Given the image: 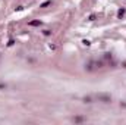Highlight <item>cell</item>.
Listing matches in <instances>:
<instances>
[{"instance_id": "cell-6", "label": "cell", "mask_w": 126, "mask_h": 125, "mask_svg": "<svg viewBox=\"0 0 126 125\" xmlns=\"http://www.w3.org/2000/svg\"><path fill=\"white\" fill-rule=\"evenodd\" d=\"M15 10L16 12H21V10H24V6H18V7H15Z\"/></svg>"}, {"instance_id": "cell-7", "label": "cell", "mask_w": 126, "mask_h": 125, "mask_svg": "<svg viewBox=\"0 0 126 125\" xmlns=\"http://www.w3.org/2000/svg\"><path fill=\"white\" fill-rule=\"evenodd\" d=\"M82 43H84V46H90L91 44V41H88V40H82Z\"/></svg>"}, {"instance_id": "cell-8", "label": "cell", "mask_w": 126, "mask_h": 125, "mask_svg": "<svg viewBox=\"0 0 126 125\" xmlns=\"http://www.w3.org/2000/svg\"><path fill=\"white\" fill-rule=\"evenodd\" d=\"M13 43H15V41H13V40H12V38H10V40H9V43H7V46H9V47H10V46H13Z\"/></svg>"}, {"instance_id": "cell-1", "label": "cell", "mask_w": 126, "mask_h": 125, "mask_svg": "<svg viewBox=\"0 0 126 125\" xmlns=\"http://www.w3.org/2000/svg\"><path fill=\"white\" fill-rule=\"evenodd\" d=\"M97 99H98V100H101V102H104V103H109V102L111 100V97H110L109 94H98V96H97Z\"/></svg>"}, {"instance_id": "cell-3", "label": "cell", "mask_w": 126, "mask_h": 125, "mask_svg": "<svg viewBox=\"0 0 126 125\" xmlns=\"http://www.w3.org/2000/svg\"><path fill=\"white\" fill-rule=\"evenodd\" d=\"M125 13H126V9H123V7H122V9L117 12V18H119V19H122V18L125 16Z\"/></svg>"}, {"instance_id": "cell-5", "label": "cell", "mask_w": 126, "mask_h": 125, "mask_svg": "<svg viewBox=\"0 0 126 125\" xmlns=\"http://www.w3.org/2000/svg\"><path fill=\"white\" fill-rule=\"evenodd\" d=\"M73 121H75V122H82V121H84V118H81V116H76Z\"/></svg>"}, {"instance_id": "cell-2", "label": "cell", "mask_w": 126, "mask_h": 125, "mask_svg": "<svg viewBox=\"0 0 126 125\" xmlns=\"http://www.w3.org/2000/svg\"><path fill=\"white\" fill-rule=\"evenodd\" d=\"M41 24H43V22H41L40 19H37V21H30V24H28V25H30V27H40Z\"/></svg>"}, {"instance_id": "cell-4", "label": "cell", "mask_w": 126, "mask_h": 125, "mask_svg": "<svg viewBox=\"0 0 126 125\" xmlns=\"http://www.w3.org/2000/svg\"><path fill=\"white\" fill-rule=\"evenodd\" d=\"M50 4H51V0H47V1H44L40 7H43V9H44V7H47V6H50Z\"/></svg>"}, {"instance_id": "cell-9", "label": "cell", "mask_w": 126, "mask_h": 125, "mask_svg": "<svg viewBox=\"0 0 126 125\" xmlns=\"http://www.w3.org/2000/svg\"><path fill=\"white\" fill-rule=\"evenodd\" d=\"M50 34H51L50 30H46V31H44V35H50Z\"/></svg>"}]
</instances>
